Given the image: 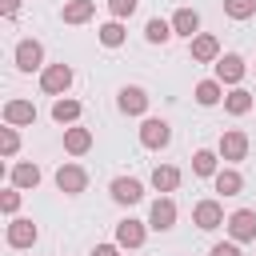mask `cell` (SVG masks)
Here are the masks:
<instances>
[{
  "instance_id": "6da1fadb",
  "label": "cell",
  "mask_w": 256,
  "mask_h": 256,
  "mask_svg": "<svg viewBox=\"0 0 256 256\" xmlns=\"http://www.w3.org/2000/svg\"><path fill=\"white\" fill-rule=\"evenodd\" d=\"M72 80H76V72H72L64 60H60V64H48V68L40 72V92H44V96H68Z\"/></svg>"
},
{
  "instance_id": "7a4b0ae2",
  "label": "cell",
  "mask_w": 256,
  "mask_h": 256,
  "mask_svg": "<svg viewBox=\"0 0 256 256\" xmlns=\"http://www.w3.org/2000/svg\"><path fill=\"white\" fill-rule=\"evenodd\" d=\"M140 144H144L148 152L168 148V144H172V124L160 120V116H144V124H140Z\"/></svg>"
},
{
  "instance_id": "3957f363",
  "label": "cell",
  "mask_w": 256,
  "mask_h": 256,
  "mask_svg": "<svg viewBox=\"0 0 256 256\" xmlns=\"http://www.w3.org/2000/svg\"><path fill=\"white\" fill-rule=\"evenodd\" d=\"M224 228H228V240H236V244H256V212H252V208H236V212L224 220Z\"/></svg>"
},
{
  "instance_id": "277c9868",
  "label": "cell",
  "mask_w": 256,
  "mask_h": 256,
  "mask_svg": "<svg viewBox=\"0 0 256 256\" xmlns=\"http://www.w3.org/2000/svg\"><path fill=\"white\" fill-rule=\"evenodd\" d=\"M36 236H40V228L28 216H8V228H4V244L8 248H32Z\"/></svg>"
},
{
  "instance_id": "5b68a950",
  "label": "cell",
  "mask_w": 256,
  "mask_h": 256,
  "mask_svg": "<svg viewBox=\"0 0 256 256\" xmlns=\"http://www.w3.org/2000/svg\"><path fill=\"white\" fill-rule=\"evenodd\" d=\"M224 220H228V216H224V204H220V200H196V204H192V224H196L200 232H216Z\"/></svg>"
},
{
  "instance_id": "8992f818",
  "label": "cell",
  "mask_w": 256,
  "mask_h": 256,
  "mask_svg": "<svg viewBox=\"0 0 256 256\" xmlns=\"http://www.w3.org/2000/svg\"><path fill=\"white\" fill-rule=\"evenodd\" d=\"M12 60H16L20 72H44V68H48V64H44V44H40V40H20L16 52H12Z\"/></svg>"
},
{
  "instance_id": "52a82bcc",
  "label": "cell",
  "mask_w": 256,
  "mask_h": 256,
  "mask_svg": "<svg viewBox=\"0 0 256 256\" xmlns=\"http://www.w3.org/2000/svg\"><path fill=\"white\" fill-rule=\"evenodd\" d=\"M188 56H192L196 64H216L224 52H220V40H216L212 32H196V36L188 40Z\"/></svg>"
},
{
  "instance_id": "ba28073f",
  "label": "cell",
  "mask_w": 256,
  "mask_h": 256,
  "mask_svg": "<svg viewBox=\"0 0 256 256\" xmlns=\"http://www.w3.org/2000/svg\"><path fill=\"white\" fill-rule=\"evenodd\" d=\"M212 68H216V80H220V84H228V88H236V84L244 80V72H248V64H244V56H240V52H224Z\"/></svg>"
},
{
  "instance_id": "9c48e42d",
  "label": "cell",
  "mask_w": 256,
  "mask_h": 256,
  "mask_svg": "<svg viewBox=\"0 0 256 256\" xmlns=\"http://www.w3.org/2000/svg\"><path fill=\"white\" fill-rule=\"evenodd\" d=\"M148 100H152V96H148L140 84H124V88L116 92V108H120L124 116H144V112H148Z\"/></svg>"
},
{
  "instance_id": "30bf717a",
  "label": "cell",
  "mask_w": 256,
  "mask_h": 256,
  "mask_svg": "<svg viewBox=\"0 0 256 256\" xmlns=\"http://www.w3.org/2000/svg\"><path fill=\"white\" fill-rule=\"evenodd\" d=\"M56 188H60L64 196H80V192L88 188V172H84L80 164H72V160H68V164H60V168H56Z\"/></svg>"
},
{
  "instance_id": "8fae6325",
  "label": "cell",
  "mask_w": 256,
  "mask_h": 256,
  "mask_svg": "<svg viewBox=\"0 0 256 256\" xmlns=\"http://www.w3.org/2000/svg\"><path fill=\"white\" fill-rule=\"evenodd\" d=\"M108 192H112V200H116L120 208H132V204L144 200V184H140L136 176H116V180L108 184Z\"/></svg>"
},
{
  "instance_id": "7c38bea8",
  "label": "cell",
  "mask_w": 256,
  "mask_h": 256,
  "mask_svg": "<svg viewBox=\"0 0 256 256\" xmlns=\"http://www.w3.org/2000/svg\"><path fill=\"white\" fill-rule=\"evenodd\" d=\"M148 228H152V232L176 228V200H172V196H156V200H152V208H148Z\"/></svg>"
},
{
  "instance_id": "4fadbf2b",
  "label": "cell",
  "mask_w": 256,
  "mask_h": 256,
  "mask_svg": "<svg viewBox=\"0 0 256 256\" xmlns=\"http://www.w3.org/2000/svg\"><path fill=\"white\" fill-rule=\"evenodd\" d=\"M216 152H220V160H224V164H236V160H244V156H248V136H244L240 128H228V132L220 136Z\"/></svg>"
},
{
  "instance_id": "5bb4252c",
  "label": "cell",
  "mask_w": 256,
  "mask_h": 256,
  "mask_svg": "<svg viewBox=\"0 0 256 256\" xmlns=\"http://www.w3.org/2000/svg\"><path fill=\"white\" fill-rule=\"evenodd\" d=\"M144 240H148V220L124 216V220L116 224V244H120V248H144Z\"/></svg>"
},
{
  "instance_id": "9a60e30c",
  "label": "cell",
  "mask_w": 256,
  "mask_h": 256,
  "mask_svg": "<svg viewBox=\"0 0 256 256\" xmlns=\"http://www.w3.org/2000/svg\"><path fill=\"white\" fill-rule=\"evenodd\" d=\"M4 124H12V128L36 124V104H32V100H20V96L4 100Z\"/></svg>"
},
{
  "instance_id": "2e32d148",
  "label": "cell",
  "mask_w": 256,
  "mask_h": 256,
  "mask_svg": "<svg viewBox=\"0 0 256 256\" xmlns=\"http://www.w3.org/2000/svg\"><path fill=\"white\" fill-rule=\"evenodd\" d=\"M40 164H32V160H16L12 168H8V184L12 188H20V192H28V188H36L40 184Z\"/></svg>"
},
{
  "instance_id": "e0dca14e",
  "label": "cell",
  "mask_w": 256,
  "mask_h": 256,
  "mask_svg": "<svg viewBox=\"0 0 256 256\" xmlns=\"http://www.w3.org/2000/svg\"><path fill=\"white\" fill-rule=\"evenodd\" d=\"M64 152H68V156H84V152H92V128H84V124H68V128H64Z\"/></svg>"
},
{
  "instance_id": "ac0fdd59",
  "label": "cell",
  "mask_w": 256,
  "mask_h": 256,
  "mask_svg": "<svg viewBox=\"0 0 256 256\" xmlns=\"http://www.w3.org/2000/svg\"><path fill=\"white\" fill-rule=\"evenodd\" d=\"M180 180H184V172H180L176 164H156V168H152V188H156L160 196L176 192V188H180Z\"/></svg>"
},
{
  "instance_id": "d6986e66",
  "label": "cell",
  "mask_w": 256,
  "mask_h": 256,
  "mask_svg": "<svg viewBox=\"0 0 256 256\" xmlns=\"http://www.w3.org/2000/svg\"><path fill=\"white\" fill-rule=\"evenodd\" d=\"M252 104H256V96H252L248 88H240V84L224 92V112H228V116H248Z\"/></svg>"
},
{
  "instance_id": "ffe728a7",
  "label": "cell",
  "mask_w": 256,
  "mask_h": 256,
  "mask_svg": "<svg viewBox=\"0 0 256 256\" xmlns=\"http://www.w3.org/2000/svg\"><path fill=\"white\" fill-rule=\"evenodd\" d=\"M80 112H84V104L72 100V96H56V100H52V120L64 124V128H68V124H80Z\"/></svg>"
},
{
  "instance_id": "44dd1931",
  "label": "cell",
  "mask_w": 256,
  "mask_h": 256,
  "mask_svg": "<svg viewBox=\"0 0 256 256\" xmlns=\"http://www.w3.org/2000/svg\"><path fill=\"white\" fill-rule=\"evenodd\" d=\"M92 16H96V0H64V8H60L64 24H88Z\"/></svg>"
},
{
  "instance_id": "7402d4cb",
  "label": "cell",
  "mask_w": 256,
  "mask_h": 256,
  "mask_svg": "<svg viewBox=\"0 0 256 256\" xmlns=\"http://www.w3.org/2000/svg\"><path fill=\"white\" fill-rule=\"evenodd\" d=\"M172 32L184 36V40H192V36L200 32V12H196V8H176V12H172Z\"/></svg>"
},
{
  "instance_id": "603a6c76",
  "label": "cell",
  "mask_w": 256,
  "mask_h": 256,
  "mask_svg": "<svg viewBox=\"0 0 256 256\" xmlns=\"http://www.w3.org/2000/svg\"><path fill=\"white\" fill-rule=\"evenodd\" d=\"M192 96H196V104L200 108H216V104H224V84L212 76V80H200L196 88H192Z\"/></svg>"
},
{
  "instance_id": "cb8c5ba5",
  "label": "cell",
  "mask_w": 256,
  "mask_h": 256,
  "mask_svg": "<svg viewBox=\"0 0 256 256\" xmlns=\"http://www.w3.org/2000/svg\"><path fill=\"white\" fill-rule=\"evenodd\" d=\"M216 172H220V152H212V148H196V152H192V176L212 180Z\"/></svg>"
},
{
  "instance_id": "d4e9b609",
  "label": "cell",
  "mask_w": 256,
  "mask_h": 256,
  "mask_svg": "<svg viewBox=\"0 0 256 256\" xmlns=\"http://www.w3.org/2000/svg\"><path fill=\"white\" fill-rule=\"evenodd\" d=\"M212 188H216L220 196H240V192H244V176L228 164V168H220V172L212 176Z\"/></svg>"
},
{
  "instance_id": "484cf974",
  "label": "cell",
  "mask_w": 256,
  "mask_h": 256,
  "mask_svg": "<svg viewBox=\"0 0 256 256\" xmlns=\"http://www.w3.org/2000/svg\"><path fill=\"white\" fill-rule=\"evenodd\" d=\"M96 40H100L104 48H120V44L128 40V28H124V20H104V24L96 28Z\"/></svg>"
},
{
  "instance_id": "4316f807",
  "label": "cell",
  "mask_w": 256,
  "mask_h": 256,
  "mask_svg": "<svg viewBox=\"0 0 256 256\" xmlns=\"http://www.w3.org/2000/svg\"><path fill=\"white\" fill-rule=\"evenodd\" d=\"M176 32H172V20H160V16H152L148 24H144V40L148 44H168Z\"/></svg>"
},
{
  "instance_id": "83f0119b",
  "label": "cell",
  "mask_w": 256,
  "mask_h": 256,
  "mask_svg": "<svg viewBox=\"0 0 256 256\" xmlns=\"http://www.w3.org/2000/svg\"><path fill=\"white\" fill-rule=\"evenodd\" d=\"M224 16L228 20H252L256 16V0H224Z\"/></svg>"
},
{
  "instance_id": "f1b7e54d",
  "label": "cell",
  "mask_w": 256,
  "mask_h": 256,
  "mask_svg": "<svg viewBox=\"0 0 256 256\" xmlns=\"http://www.w3.org/2000/svg\"><path fill=\"white\" fill-rule=\"evenodd\" d=\"M0 152H4V160H12V156L20 152V132H16L12 124L0 128Z\"/></svg>"
},
{
  "instance_id": "f546056e",
  "label": "cell",
  "mask_w": 256,
  "mask_h": 256,
  "mask_svg": "<svg viewBox=\"0 0 256 256\" xmlns=\"http://www.w3.org/2000/svg\"><path fill=\"white\" fill-rule=\"evenodd\" d=\"M0 212H4V216H16V212H20V188L8 184V188L0 192Z\"/></svg>"
},
{
  "instance_id": "4dcf8cb0",
  "label": "cell",
  "mask_w": 256,
  "mask_h": 256,
  "mask_svg": "<svg viewBox=\"0 0 256 256\" xmlns=\"http://www.w3.org/2000/svg\"><path fill=\"white\" fill-rule=\"evenodd\" d=\"M108 12H112V20H128L136 12V0H108Z\"/></svg>"
},
{
  "instance_id": "1f68e13d",
  "label": "cell",
  "mask_w": 256,
  "mask_h": 256,
  "mask_svg": "<svg viewBox=\"0 0 256 256\" xmlns=\"http://www.w3.org/2000/svg\"><path fill=\"white\" fill-rule=\"evenodd\" d=\"M208 256H244V252H240V244H236V240H220V244H212V252H208Z\"/></svg>"
},
{
  "instance_id": "d6a6232c",
  "label": "cell",
  "mask_w": 256,
  "mask_h": 256,
  "mask_svg": "<svg viewBox=\"0 0 256 256\" xmlns=\"http://www.w3.org/2000/svg\"><path fill=\"white\" fill-rule=\"evenodd\" d=\"M16 12H20V0H0V16L4 20H16Z\"/></svg>"
},
{
  "instance_id": "836d02e7",
  "label": "cell",
  "mask_w": 256,
  "mask_h": 256,
  "mask_svg": "<svg viewBox=\"0 0 256 256\" xmlns=\"http://www.w3.org/2000/svg\"><path fill=\"white\" fill-rule=\"evenodd\" d=\"M120 252H124V248H120L116 240H112V244H96V248H92V256H120Z\"/></svg>"
}]
</instances>
